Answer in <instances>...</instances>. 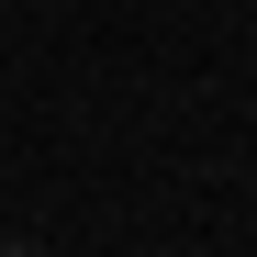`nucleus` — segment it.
<instances>
[{"mask_svg": "<svg viewBox=\"0 0 257 257\" xmlns=\"http://www.w3.org/2000/svg\"><path fill=\"white\" fill-rule=\"evenodd\" d=\"M0 257H34V246H0Z\"/></svg>", "mask_w": 257, "mask_h": 257, "instance_id": "1", "label": "nucleus"}]
</instances>
